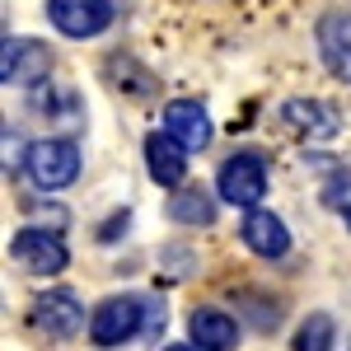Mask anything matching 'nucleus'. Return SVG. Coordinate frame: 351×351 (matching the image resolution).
I'll return each mask as SVG.
<instances>
[{
  "label": "nucleus",
  "instance_id": "1",
  "mask_svg": "<svg viewBox=\"0 0 351 351\" xmlns=\"http://www.w3.org/2000/svg\"><path fill=\"white\" fill-rule=\"evenodd\" d=\"M155 324H164V304L155 295H108L89 314V337L99 347H122Z\"/></svg>",
  "mask_w": 351,
  "mask_h": 351
},
{
  "label": "nucleus",
  "instance_id": "2",
  "mask_svg": "<svg viewBox=\"0 0 351 351\" xmlns=\"http://www.w3.org/2000/svg\"><path fill=\"white\" fill-rule=\"evenodd\" d=\"M84 169V155H80V141H71V136H43V141H33L24 150V173L33 188L43 192H61L71 188L75 178H80Z\"/></svg>",
  "mask_w": 351,
  "mask_h": 351
},
{
  "label": "nucleus",
  "instance_id": "3",
  "mask_svg": "<svg viewBox=\"0 0 351 351\" xmlns=\"http://www.w3.org/2000/svg\"><path fill=\"white\" fill-rule=\"evenodd\" d=\"M267 183H271V169H267V160L253 155V150L230 155L216 173L220 202H230V206H239V211H258V202L267 197Z\"/></svg>",
  "mask_w": 351,
  "mask_h": 351
},
{
  "label": "nucleus",
  "instance_id": "4",
  "mask_svg": "<svg viewBox=\"0 0 351 351\" xmlns=\"http://www.w3.org/2000/svg\"><path fill=\"white\" fill-rule=\"evenodd\" d=\"M52 66H56L52 47L38 43V38H5V47H0V80L5 84L33 89L52 75Z\"/></svg>",
  "mask_w": 351,
  "mask_h": 351
},
{
  "label": "nucleus",
  "instance_id": "5",
  "mask_svg": "<svg viewBox=\"0 0 351 351\" xmlns=\"http://www.w3.org/2000/svg\"><path fill=\"white\" fill-rule=\"evenodd\" d=\"M10 258L33 276H61L71 267V248L56 230H19L10 239Z\"/></svg>",
  "mask_w": 351,
  "mask_h": 351
},
{
  "label": "nucleus",
  "instance_id": "6",
  "mask_svg": "<svg viewBox=\"0 0 351 351\" xmlns=\"http://www.w3.org/2000/svg\"><path fill=\"white\" fill-rule=\"evenodd\" d=\"M47 19L61 38L89 43L112 28V0H47Z\"/></svg>",
  "mask_w": 351,
  "mask_h": 351
},
{
  "label": "nucleus",
  "instance_id": "7",
  "mask_svg": "<svg viewBox=\"0 0 351 351\" xmlns=\"http://www.w3.org/2000/svg\"><path fill=\"white\" fill-rule=\"evenodd\" d=\"M28 324L52 342H66V337L84 332V309L75 300V291H43L28 309Z\"/></svg>",
  "mask_w": 351,
  "mask_h": 351
},
{
  "label": "nucleus",
  "instance_id": "8",
  "mask_svg": "<svg viewBox=\"0 0 351 351\" xmlns=\"http://www.w3.org/2000/svg\"><path fill=\"white\" fill-rule=\"evenodd\" d=\"M314 38H319V56H324L328 75L351 84V10H324Z\"/></svg>",
  "mask_w": 351,
  "mask_h": 351
},
{
  "label": "nucleus",
  "instance_id": "9",
  "mask_svg": "<svg viewBox=\"0 0 351 351\" xmlns=\"http://www.w3.org/2000/svg\"><path fill=\"white\" fill-rule=\"evenodd\" d=\"M164 132L173 136L183 150H206L211 136H216V122H211V112L202 108L197 99H173L164 108Z\"/></svg>",
  "mask_w": 351,
  "mask_h": 351
},
{
  "label": "nucleus",
  "instance_id": "10",
  "mask_svg": "<svg viewBox=\"0 0 351 351\" xmlns=\"http://www.w3.org/2000/svg\"><path fill=\"white\" fill-rule=\"evenodd\" d=\"M281 117H286V127H295L304 141H332V136L342 132V112L332 108V104H324V99H291L286 108H281Z\"/></svg>",
  "mask_w": 351,
  "mask_h": 351
},
{
  "label": "nucleus",
  "instance_id": "11",
  "mask_svg": "<svg viewBox=\"0 0 351 351\" xmlns=\"http://www.w3.org/2000/svg\"><path fill=\"white\" fill-rule=\"evenodd\" d=\"M188 337L197 351H234L239 347V319H230L225 309H192L188 314Z\"/></svg>",
  "mask_w": 351,
  "mask_h": 351
},
{
  "label": "nucleus",
  "instance_id": "12",
  "mask_svg": "<svg viewBox=\"0 0 351 351\" xmlns=\"http://www.w3.org/2000/svg\"><path fill=\"white\" fill-rule=\"evenodd\" d=\"M145 169H150V178L160 183V188H183V178H188V150L173 141L169 132H155L145 136Z\"/></svg>",
  "mask_w": 351,
  "mask_h": 351
},
{
  "label": "nucleus",
  "instance_id": "13",
  "mask_svg": "<svg viewBox=\"0 0 351 351\" xmlns=\"http://www.w3.org/2000/svg\"><path fill=\"white\" fill-rule=\"evenodd\" d=\"M243 243L258 253V258H267V263H281L286 253H291V230H286V220L271 216V211H248L243 216Z\"/></svg>",
  "mask_w": 351,
  "mask_h": 351
},
{
  "label": "nucleus",
  "instance_id": "14",
  "mask_svg": "<svg viewBox=\"0 0 351 351\" xmlns=\"http://www.w3.org/2000/svg\"><path fill=\"white\" fill-rule=\"evenodd\" d=\"M164 216L178 220V225H211V220H216V197L202 192V188H178L169 197Z\"/></svg>",
  "mask_w": 351,
  "mask_h": 351
},
{
  "label": "nucleus",
  "instance_id": "15",
  "mask_svg": "<svg viewBox=\"0 0 351 351\" xmlns=\"http://www.w3.org/2000/svg\"><path fill=\"white\" fill-rule=\"evenodd\" d=\"M332 342H337V324H332L328 314H309V319L295 328L291 351H332Z\"/></svg>",
  "mask_w": 351,
  "mask_h": 351
},
{
  "label": "nucleus",
  "instance_id": "16",
  "mask_svg": "<svg viewBox=\"0 0 351 351\" xmlns=\"http://www.w3.org/2000/svg\"><path fill=\"white\" fill-rule=\"evenodd\" d=\"M324 206L328 211H337L342 220H351V173L342 169V173H332L324 183Z\"/></svg>",
  "mask_w": 351,
  "mask_h": 351
},
{
  "label": "nucleus",
  "instance_id": "17",
  "mask_svg": "<svg viewBox=\"0 0 351 351\" xmlns=\"http://www.w3.org/2000/svg\"><path fill=\"white\" fill-rule=\"evenodd\" d=\"M164 351H197V347H164Z\"/></svg>",
  "mask_w": 351,
  "mask_h": 351
}]
</instances>
